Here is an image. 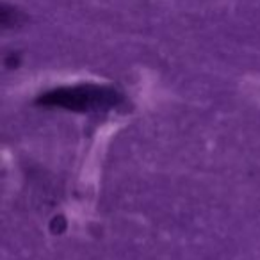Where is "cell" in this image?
<instances>
[{
	"mask_svg": "<svg viewBox=\"0 0 260 260\" xmlns=\"http://www.w3.org/2000/svg\"><path fill=\"white\" fill-rule=\"evenodd\" d=\"M59 104L70 105V107H84V105L98 104V91H72V98L62 94L59 98Z\"/></svg>",
	"mask_w": 260,
	"mask_h": 260,
	"instance_id": "cell-1",
	"label": "cell"
}]
</instances>
